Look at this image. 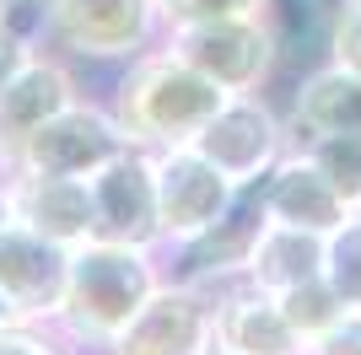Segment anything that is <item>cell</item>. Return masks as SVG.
<instances>
[{
	"label": "cell",
	"instance_id": "obj_12",
	"mask_svg": "<svg viewBox=\"0 0 361 355\" xmlns=\"http://www.w3.org/2000/svg\"><path fill=\"white\" fill-rule=\"evenodd\" d=\"M264 194H259V183H243L238 194H232V205H226L221 221H211L200 237H189L178 253V275L183 280H195V285H232L243 280V269H248V253H254L259 232H264Z\"/></svg>",
	"mask_w": 361,
	"mask_h": 355
},
{
	"label": "cell",
	"instance_id": "obj_24",
	"mask_svg": "<svg viewBox=\"0 0 361 355\" xmlns=\"http://www.w3.org/2000/svg\"><path fill=\"white\" fill-rule=\"evenodd\" d=\"M302 355H361V312H340L324 334L302 344Z\"/></svg>",
	"mask_w": 361,
	"mask_h": 355
},
{
	"label": "cell",
	"instance_id": "obj_3",
	"mask_svg": "<svg viewBox=\"0 0 361 355\" xmlns=\"http://www.w3.org/2000/svg\"><path fill=\"white\" fill-rule=\"evenodd\" d=\"M162 44L189 59L200 75H211L226 97L259 92L281 65V32L270 16H211V22H178L162 32Z\"/></svg>",
	"mask_w": 361,
	"mask_h": 355
},
{
	"label": "cell",
	"instance_id": "obj_7",
	"mask_svg": "<svg viewBox=\"0 0 361 355\" xmlns=\"http://www.w3.org/2000/svg\"><path fill=\"white\" fill-rule=\"evenodd\" d=\"M124 146H130V135L119 130L114 108L75 97V103L60 108L49 124H38V130L22 140V151H16L6 167H38V173L92 178L103 162H114Z\"/></svg>",
	"mask_w": 361,
	"mask_h": 355
},
{
	"label": "cell",
	"instance_id": "obj_17",
	"mask_svg": "<svg viewBox=\"0 0 361 355\" xmlns=\"http://www.w3.org/2000/svg\"><path fill=\"white\" fill-rule=\"evenodd\" d=\"M243 280L259 285V291H270V296L291 291V285H307V280H324V232L264 221L254 253H248Z\"/></svg>",
	"mask_w": 361,
	"mask_h": 355
},
{
	"label": "cell",
	"instance_id": "obj_19",
	"mask_svg": "<svg viewBox=\"0 0 361 355\" xmlns=\"http://www.w3.org/2000/svg\"><path fill=\"white\" fill-rule=\"evenodd\" d=\"M297 146L329 178V189L345 199V210H356L361 205V135H302Z\"/></svg>",
	"mask_w": 361,
	"mask_h": 355
},
{
	"label": "cell",
	"instance_id": "obj_4",
	"mask_svg": "<svg viewBox=\"0 0 361 355\" xmlns=\"http://www.w3.org/2000/svg\"><path fill=\"white\" fill-rule=\"evenodd\" d=\"M44 32L71 59L130 65L162 38V6L157 0H44Z\"/></svg>",
	"mask_w": 361,
	"mask_h": 355
},
{
	"label": "cell",
	"instance_id": "obj_13",
	"mask_svg": "<svg viewBox=\"0 0 361 355\" xmlns=\"http://www.w3.org/2000/svg\"><path fill=\"white\" fill-rule=\"evenodd\" d=\"M211 291V285H205ZM302 334L286 323V312L270 291L248 280L216 285V350L226 355H302Z\"/></svg>",
	"mask_w": 361,
	"mask_h": 355
},
{
	"label": "cell",
	"instance_id": "obj_10",
	"mask_svg": "<svg viewBox=\"0 0 361 355\" xmlns=\"http://www.w3.org/2000/svg\"><path fill=\"white\" fill-rule=\"evenodd\" d=\"M0 189H6V210L16 226L60 242V248H81L92 237V194L87 178L65 173H38V167H0Z\"/></svg>",
	"mask_w": 361,
	"mask_h": 355
},
{
	"label": "cell",
	"instance_id": "obj_26",
	"mask_svg": "<svg viewBox=\"0 0 361 355\" xmlns=\"http://www.w3.org/2000/svg\"><path fill=\"white\" fill-rule=\"evenodd\" d=\"M11 323H22V318L11 312V301H6V291H0V328H11Z\"/></svg>",
	"mask_w": 361,
	"mask_h": 355
},
{
	"label": "cell",
	"instance_id": "obj_11",
	"mask_svg": "<svg viewBox=\"0 0 361 355\" xmlns=\"http://www.w3.org/2000/svg\"><path fill=\"white\" fill-rule=\"evenodd\" d=\"M71 275V248L27 232V226H6L0 232V291L11 301L22 323H54Z\"/></svg>",
	"mask_w": 361,
	"mask_h": 355
},
{
	"label": "cell",
	"instance_id": "obj_22",
	"mask_svg": "<svg viewBox=\"0 0 361 355\" xmlns=\"http://www.w3.org/2000/svg\"><path fill=\"white\" fill-rule=\"evenodd\" d=\"M329 59L361 75V6H334V16H329Z\"/></svg>",
	"mask_w": 361,
	"mask_h": 355
},
{
	"label": "cell",
	"instance_id": "obj_29",
	"mask_svg": "<svg viewBox=\"0 0 361 355\" xmlns=\"http://www.w3.org/2000/svg\"><path fill=\"white\" fill-rule=\"evenodd\" d=\"M334 6H361V0H334Z\"/></svg>",
	"mask_w": 361,
	"mask_h": 355
},
{
	"label": "cell",
	"instance_id": "obj_27",
	"mask_svg": "<svg viewBox=\"0 0 361 355\" xmlns=\"http://www.w3.org/2000/svg\"><path fill=\"white\" fill-rule=\"evenodd\" d=\"M11 226V210H6V189H0V232Z\"/></svg>",
	"mask_w": 361,
	"mask_h": 355
},
{
	"label": "cell",
	"instance_id": "obj_30",
	"mask_svg": "<svg viewBox=\"0 0 361 355\" xmlns=\"http://www.w3.org/2000/svg\"><path fill=\"white\" fill-rule=\"evenodd\" d=\"M211 355H226V350H211Z\"/></svg>",
	"mask_w": 361,
	"mask_h": 355
},
{
	"label": "cell",
	"instance_id": "obj_23",
	"mask_svg": "<svg viewBox=\"0 0 361 355\" xmlns=\"http://www.w3.org/2000/svg\"><path fill=\"white\" fill-rule=\"evenodd\" d=\"M0 355H65V334L49 323H11L0 328Z\"/></svg>",
	"mask_w": 361,
	"mask_h": 355
},
{
	"label": "cell",
	"instance_id": "obj_16",
	"mask_svg": "<svg viewBox=\"0 0 361 355\" xmlns=\"http://www.w3.org/2000/svg\"><path fill=\"white\" fill-rule=\"evenodd\" d=\"M286 130L297 135H361V75L345 65H313L291 92Z\"/></svg>",
	"mask_w": 361,
	"mask_h": 355
},
{
	"label": "cell",
	"instance_id": "obj_20",
	"mask_svg": "<svg viewBox=\"0 0 361 355\" xmlns=\"http://www.w3.org/2000/svg\"><path fill=\"white\" fill-rule=\"evenodd\" d=\"M281 301V312H286V323L297 328L302 340H313V334H324V328L340 318V296L329 291V280H307V285H291V291L275 296Z\"/></svg>",
	"mask_w": 361,
	"mask_h": 355
},
{
	"label": "cell",
	"instance_id": "obj_8",
	"mask_svg": "<svg viewBox=\"0 0 361 355\" xmlns=\"http://www.w3.org/2000/svg\"><path fill=\"white\" fill-rule=\"evenodd\" d=\"M151 173H157V226H162V248H183L200 237L211 221H221L232 205V183L205 162L195 146H167L151 151Z\"/></svg>",
	"mask_w": 361,
	"mask_h": 355
},
{
	"label": "cell",
	"instance_id": "obj_28",
	"mask_svg": "<svg viewBox=\"0 0 361 355\" xmlns=\"http://www.w3.org/2000/svg\"><path fill=\"white\" fill-rule=\"evenodd\" d=\"M6 6H11V0H0V22H6Z\"/></svg>",
	"mask_w": 361,
	"mask_h": 355
},
{
	"label": "cell",
	"instance_id": "obj_6",
	"mask_svg": "<svg viewBox=\"0 0 361 355\" xmlns=\"http://www.w3.org/2000/svg\"><path fill=\"white\" fill-rule=\"evenodd\" d=\"M216 350V291L195 280H162L146 307L124 323L108 355H211Z\"/></svg>",
	"mask_w": 361,
	"mask_h": 355
},
{
	"label": "cell",
	"instance_id": "obj_14",
	"mask_svg": "<svg viewBox=\"0 0 361 355\" xmlns=\"http://www.w3.org/2000/svg\"><path fill=\"white\" fill-rule=\"evenodd\" d=\"M259 194H264V216L281 226H307V232H334L350 210L345 199L329 189V178L313 167V156L302 146H286V156L259 178Z\"/></svg>",
	"mask_w": 361,
	"mask_h": 355
},
{
	"label": "cell",
	"instance_id": "obj_25",
	"mask_svg": "<svg viewBox=\"0 0 361 355\" xmlns=\"http://www.w3.org/2000/svg\"><path fill=\"white\" fill-rule=\"evenodd\" d=\"M32 54H38V32L16 27V22H0V92L22 75V65H27Z\"/></svg>",
	"mask_w": 361,
	"mask_h": 355
},
{
	"label": "cell",
	"instance_id": "obj_31",
	"mask_svg": "<svg viewBox=\"0 0 361 355\" xmlns=\"http://www.w3.org/2000/svg\"><path fill=\"white\" fill-rule=\"evenodd\" d=\"M356 210H361V205H356Z\"/></svg>",
	"mask_w": 361,
	"mask_h": 355
},
{
	"label": "cell",
	"instance_id": "obj_9",
	"mask_svg": "<svg viewBox=\"0 0 361 355\" xmlns=\"http://www.w3.org/2000/svg\"><path fill=\"white\" fill-rule=\"evenodd\" d=\"M87 194H92V237L130 242V248H162L151 151L124 146L114 162H103L87 178Z\"/></svg>",
	"mask_w": 361,
	"mask_h": 355
},
{
	"label": "cell",
	"instance_id": "obj_1",
	"mask_svg": "<svg viewBox=\"0 0 361 355\" xmlns=\"http://www.w3.org/2000/svg\"><path fill=\"white\" fill-rule=\"evenodd\" d=\"M162 285V264L157 248H130V242H103L87 237L81 248H71V275H65V296L54 312V334L81 350H108L124 334V323L146 307V296Z\"/></svg>",
	"mask_w": 361,
	"mask_h": 355
},
{
	"label": "cell",
	"instance_id": "obj_15",
	"mask_svg": "<svg viewBox=\"0 0 361 355\" xmlns=\"http://www.w3.org/2000/svg\"><path fill=\"white\" fill-rule=\"evenodd\" d=\"M75 97H81V92H75V75L65 70L54 54L38 49V54L22 65V75L0 92V167L22 151V140H27L38 124H49V118L60 113V108H71Z\"/></svg>",
	"mask_w": 361,
	"mask_h": 355
},
{
	"label": "cell",
	"instance_id": "obj_18",
	"mask_svg": "<svg viewBox=\"0 0 361 355\" xmlns=\"http://www.w3.org/2000/svg\"><path fill=\"white\" fill-rule=\"evenodd\" d=\"M324 280L345 312H361V210H350L334 232H324Z\"/></svg>",
	"mask_w": 361,
	"mask_h": 355
},
{
	"label": "cell",
	"instance_id": "obj_21",
	"mask_svg": "<svg viewBox=\"0 0 361 355\" xmlns=\"http://www.w3.org/2000/svg\"><path fill=\"white\" fill-rule=\"evenodd\" d=\"M162 6V32L178 22H211V16H270L275 0H157Z\"/></svg>",
	"mask_w": 361,
	"mask_h": 355
},
{
	"label": "cell",
	"instance_id": "obj_5",
	"mask_svg": "<svg viewBox=\"0 0 361 355\" xmlns=\"http://www.w3.org/2000/svg\"><path fill=\"white\" fill-rule=\"evenodd\" d=\"M286 146H291L286 118L275 113L259 92L226 97V103L211 113V124L195 135V151L205 156V162H216V173H221L232 189L259 183V178L286 156Z\"/></svg>",
	"mask_w": 361,
	"mask_h": 355
},
{
	"label": "cell",
	"instance_id": "obj_2",
	"mask_svg": "<svg viewBox=\"0 0 361 355\" xmlns=\"http://www.w3.org/2000/svg\"><path fill=\"white\" fill-rule=\"evenodd\" d=\"M226 103V92L211 75H200L189 59L173 49L151 44L146 54L130 59V70L114 87V118L140 151H167V146H195V135L211 124V113Z\"/></svg>",
	"mask_w": 361,
	"mask_h": 355
}]
</instances>
